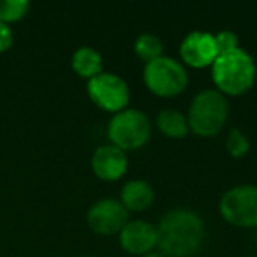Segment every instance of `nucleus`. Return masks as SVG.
I'll list each match as a JSON object with an SVG mask.
<instances>
[{"instance_id": "3", "label": "nucleus", "mask_w": 257, "mask_h": 257, "mask_svg": "<svg viewBox=\"0 0 257 257\" xmlns=\"http://www.w3.org/2000/svg\"><path fill=\"white\" fill-rule=\"evenodd\" d=\"M229 118V100L218 90L208 88L199 92L189 106V131L201 138L217 136Z\"/></svg>"}, {"instance_id": "11", "label": "nucleus", "mask_w": 257, "mask_h": 257, "mask_svg": "<svg viewBox=\"0 0 257 257\" xmlns=\"http://www.w3.org/2000/svg\"><path fill=\"white\" fill-rule=\"evenodd\" d=\"M128 159L123 150L114 145H100L92 155V171L104 182H116L127 173Z\"/></svg>"}, {"instance_id": "16", "label": "nucleus", "mask_w": 257, "mask_h": 257, "mask_svg": "<svg viewBox=\"0 0 257 257\" xmlns=\"http://www.w3.org/2000/svg\"><path fill=\"white\" fill-rule=\"evenodd\" d=\"M30 9L27 0H0V22L2 23H15L25 18Z\"/></svg>"}, {"instance_id": "1", "label": "nucleus", "mask_w": 257, "mask_h": 257, "mask_svg": "<svg viewBox=\"0 0 257 257\" xmlns=\"http://www.w3.org/2000/svg\"><path fill=\"white\" fill-rule=\"evenodd\" d=\"M206 239L204 222L196 211L173 208L157 224V246L164 257H196Z\"/></svg>"}, {"instance_id": "7", "label": "nucleus", "mask_w": 257, "mask_h": 257, "mask_svg": "<svg viewBox=\"0 0 257 257\" xmlns=\"http://www.w3.org/2000/svg\"><path fill=\"white\" fill-rule=\"evenodd\" d=\"M86 93L97 107L114 114L127 109V104L131 100V88L127 81L118 74L106 71L90 79L86 85Z\"/></svg>"}, {"instance_id": "6", "label": "nucleus", "mask_w": 257, "mask_h": 257, "mask_svg": "<svg viewBox=\"0 0 257 257\" xmlns=\"http://www.w3.org/2000/svg\"><path fill=\"white\" fill-rule=\"evenodd\" d=\"M220 215L234 227H257V185H236L224 192L218 203Z\"/></svg>"}, {"instance_id": "18", "label": "nucleus", "mask_w": 257, "mask_h": 257, "mask_svg": "<svg viewBox=\"0 0 257 257\" xmlns=\"http://www.w3.org/2000/svg\"><path fill=\"white\" fill-rule=\"evenodd\" d=\"M215 43H217L218 55L229 53V51L238 50V36L231 30H222V32L215 34Z\"/></svg>"}, {"instance_id": "9", "label": "nucleus", "mask_w": 257, "mask_h": 257, "mask_svg": "<svg viewBox=\"0 0 257 257\" xmlns=\"http://www.w3.org/2000/svg\"><path fill=\"white\" fill-rule=\"evenodd\" d=\"M180 57L189 67H211L218 57L215 36L210 32H199V30L190 32L180 44Z\"/></svg>"}, {"instance_id": "20", "label": "nucleus", "mask_w": 257, "mask_h": 257, "mask_svg": "<svg viewBox=\"0 0 257 257\" xmlns=\"http://www.w3.org/2000/svg\"><path fill=\"white\" fill-rule=\"evenodd\" d=\"M143 257H164L161 252H150V253H147V255H143Z\"/></svg>"}, {"instance_id": "4", "label": "nucleus", "mask_w": 257, "mask_h": 257, "mask_svg": "<svg viewBox=\"0 0 257 257\" xmlns=\"http://www.w3.org/2000/svg\"><path fill=\"white\" fill-rule=\"evenodd\" d=\"M152 136V121L141 109L127 107L113 114L107 123V138L120 150H138L145 147Z\"/></svg>"}, {"instance_id": "19", "label": "nucleus", "mask_w": 257, "mask_h": 257, "mask_svg": "<svg viewBox=\"0 0 257 257\" xmlns=\"http://www.w3.org/2000/svg\"><path fill=\"white\" fill-rule=\"evenodd\" d=\"M13 41H15V34H13V29L8 25V23L0 22V53L8 51L9 48L13 46Z\"/></svg>"}, {"instance_id": "2", "label": "nucleus", "mask_w": 257, "mask_h": 257, "mask_svg": "<svg viewBox=\"0 0 257 257\" xmlns=\"http://www.w3.org/2000/svg\"><path fill=\"white\" fill-rule=\"evenodd\" d=\"M255 62L245 50L238 48L229 53H222L211 65V79L222 95H241L252 88L255 81Z\"/></svg>"}, {"instance_id": "5", "label": "nucleus", "mask_w": 257, "mask_h": 257, "mask_svg": "<svg viewBox=\"0 0 257 257\" xmlns=\"http://www.w3.org/2000/svg\"><path fill=\"white\" fill-rule=\"evenodd\" d=\"M143 81L147 88L157 97H176L189 86V72L178 60L171 57H159L145 64Z\"/></svg>"}, {"instance_id": "13", "label": "nucleus", "mask_w": 257, "mask_h": 257, "mask_svg": "<svg viewBox=\"0 0 257 257\" xmlns=\"http://www.w3.org/2000/svg\"><path fill=\"white\" fill-rule=\"evenodd\" d=\"M71 67L79 78L85 79H93L95 76H99L100 72H104L102 69V57L97 50L90 46H81L74 51L71 60Z\"/></svg>"}, {"instance_id": "15", "label": "nucleus", "mask_w": 257, "mask_h": 257, "mask_svg": "<svg viewBox=\"0 0 257 257\" xmlns=\"http://www.w3.org/2000/svg\"><path fill=\"white\" fill-rule=\"evenodd\" d=\"M162 51H164V44H162L161 37H157L155 34H141L134 43V53L145 64H150L159 57H162Z\"/></svg>"}, {"instance_id": "21", "label": "nucleus", "mask_w": 257, "mask_h": 257, "mask_svg": "<svg viewBox=\"0 0 257 257\" xmlns=\"http://www.w3.org/2000/svg\"><path fill=\"white\" fill-rule=\"evenodd\" d=\"M83 257H88V255H83Z\"/></svg>"}, {"instance_id": "10", "label": "nucleus", "mask_w": 257, "mask_h": 257, "mask_svg": "<svg viewBox=\"0 0 257 257\" xmlns=\"http://www.w3.org/2000/svg\"><path fill=\"white\" fill-rule=\"evenodd\" d=\"M118 239L121 248L127 253L143 257L154 252V248L157 246V225L141 218L128 220L118 234Z\"/></svg>"}, {"instance_id": "12", "label": "nucleus", "mask_w": 257, "mask_h": 257, "mask_svg": "<svg viewBox=\"0 0 257 257\" xmlns=\"http://www.w3.org/2000/svg\"><path fill=\"white\" fill-rule=\"evenodd\" d=\"M154 189L147 180H131L121 187L120 192V203L125 206V210L131 211H145L154 203Z\"/></svg>"}, {"instance_id": "17", "label": "nucleus", "mask_w": 257, "mask_h": 257, "mask_svg": "<svg viewBox=\"0 0 257 257\" xmlns=\"http://www.w3.org/2000/svg\"><path fill=\"white\" fill-rule=\"evenodd\" d=\"M225 150L232 159H243L250 152V141L238 127H232L225 138Z\"/></svg>"}, {"instance_id": "14", "label": "nucleus", "mask_w": 257, "mask_h": 257, "mask_svg": "<svg viewBox=\"0 0 257 257\" xmlns=\"http://www.w3.org/2000/svg\"><path fill=\"white\" fill-rule=\"evenodd\" d=\"M155 123L164 136L173 138V140H182L189 134L187 114H183L178 109H173V107H166V109L159 111Z\"/></svg>"}, {"instance_id": "8", "label": "nucleus", "mask_w": 257, "mask_h": 257, "mask_svg": "<svg viewBox=\"0 0 257 257\" xmlns=\"http://www.w3.org/2000/svg\"><path fill=\"white\" fill-rule=\"evenodd\" d=\"M127 222L128 211L120 203V199H113V197L99 199L86 211V224L95 234L100 236L120 234Z\"/></svg>"}]
</instances>
